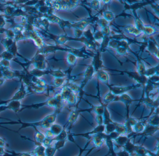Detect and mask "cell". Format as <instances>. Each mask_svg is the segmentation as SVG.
<instances>
[{"label": "cell", "mask_w": 159, "mask_h": 156, "mask_svg": "<svg viewBox=\"0 0 159 156\" xmlns=\"http://www.w3.org/2000/svg\"><path fill=\"white\" fill-rule=\"evenodd\" d=\"M159 129V127H155L148 124L146 125L144 130L141 133L137 134V135L141 136H152L158 131Z\"/></svg>", "instance_id": "obj_6"}, {"label": "cell", "mask_w": 159, "mask_h": 156, "mask_svg": "<svg viewBox=\"0 0 159 156\" xmlns=\"http://www.w3.org/2000/svg\"><path fill=\"white\" fill-rule=\"evenodd\" d=\"M115 126V131L120 135H126L127 134V129L125 124L114 122Z\"/></svg>", "instance_id": "obj_11"}, {"label": "cell", "mask_w": 159, "mask_h": 156, "mask_svg": "<svg viewBox=\"0 0 159 156\" xmlns=\"http://www.w3.org/2000/svg\"><path fill=\"white\" fill-rule=\"evenodd\" d=\"M116 96L114 95L111 91H110L104 97L103 100L105 105L108 104L110 102L113 101H115Z\"/></svg>", "instance_id": "obj_14"}, {"label": "cell", "mask_w": 159, "mask_h": 156, "mask_svg": "<svg viewBox=\"0 0 159 156\" xmlns=\"http://www.w3.org/2000/svg\"><path fill=\"white\" fill-rule=\"evenodd\" d=\"M131 155L126 151L123 150L118 153H116V156H130Z\"/></svg>", "instance_id": "obj_19"}, {"label": "cell", "mask_w": 159, "mask_h": 156, "mask_svg": "<svg viewBox=\"0 0 159 156\" xmlns=\"http://www.w3.org/2000/svg\"><path fill=\"white\" fill-rule=\"evenodd\" d=\"M104 132V125H98L97 126L95 127L92 130L89 132H86L84 133L80 134H72V136H84L85 138H87L88 140L91 139L90 138L92 136L95 135L97 134L101 133Z\"/></svg>", "instance_id": "obj_2"}, {"label": "cell", "mask_w": 159, "mask_h": 156, "mask_svg": "<svg viewBox=\"0 0 159 156\" xmlns=\"http://www.w3.org/2000/svg\"><path fill=\"white\" fill-rule=\"evenodd\" d=\"M148 124L155 127H159V116L158 110L154 114H152L148 119Z\"/></svg>", "instance_id": "obj_7"}, {"label": "cell", "mask_w": 159, "mask_h": 156, "mask_svg": "<svg viewBox=\"0 0 159 156\" xmlns=\"http://www.w3.org/2000/svg\"><path fill=\"white\" fill-rule=\"evenodd\" d=\"M146 126V124L144 123L142 121H139L136 124L133 126L132 128V130L136 134L141 133L144 130Z\"/></svg>", "instance_id": "obj_9"}, {"label": "cell", "mask_w": 159, "mask_h": 156, "mask_svg": "<svg viewBox=\"0 0 159 156\" xmlns=\"http://www.w3.org/2000/svg\"><path fill=\"white\" fill-rule=\"evenodd\" d=\"M98 78L100 81L108 85L109 80V77L108 73L103 71L98 72Z\"/></svg>", "instance_id": "obj_13"}, {"label": "cell", "mask_w": 159, "mask_h": 156, "mask_svg": "<svg viewBox=\"0 0 159 156\" xmlns=\"http://www.w3.org/2000/svg\"><path fill=\"white\" fill-rule=\"evenodd\" d=\"M80 110H78L76 109L75 110L72 111L70 113L67 124H66V126H69V132H67L68 134L70 133V130L73 126L74 124H75L76 122L79 119V116H80Z\"/></svg>", "instance_id": "obj_3"}, {"label": "cell", "mask_w": 159, "mask_h": 156, "mask_svg": "<svg viewBox=\"0 0 159 156\" xmlns=\"http://www.w3.org/2000/svg\"><path fill=\"white\" fill-rule=\"evenodd\" d=\"M141 84L132 85L128 86H108L110 91L115 96H120L122 94H125L129 90H132V89L139 88L141 86Z\"/></svg>", "instance_id": "obj_1"}, {"label": "cell", "mask_w": 159, "mask_h": 156, "mask_svg": "<svg viewBox=\"0 0 159 156\" xmlns=\"http://www.w3.org/2000/svg\"><path fill=\"white\" fill-rule=\"evenodd\" d=\"M114 131H115V126L114 124V121L104 125V133L107 134H109Z\"/></svg>", "instance_id": "obj_15"}, {"label": "cell", "mask_w": 159, "mask_h": 156, "mask_svg": "<svg viewBox=\"0 0 159 156\" xmlns=\"http://www.w3.org/2000/svg\"><path fill=\"white\" fill-rule=\"evenodd\" d=\"M93 73H94V69H93V68L90 67L87 69L86 70L85 72V74H84V80L82 83L81 86L80 87L81 91L83 90V89L86 86L87 83H88V81L91 79V78H92Z\"/></svg>", "instance_id": "obj_5"}, {"label": "cell", "mask_w": 159, "mask_h": 156, "mask_svg": "<svg viewBox=\"0 0 159 156\" xmlns=\"http://www.w3.org/2000/svg\"><path fill=\"white\" fill-rule=\"evenodd\" d=\"M129 139V138L127 136L125 135H120L118 138H116L114 141L118 145L123 147Z\"/></svg>", "instance_id": "obj_10"}, {"label": "cell", "mask_w": 159, "mask_h": 156, "mask_svg": "<svg viewBox=\"0 0 159 156\" xmlns=\"http://www.w3.org/2000/svg\"><path fill=\"white\" fill-rule=\"evenodd\" d=\"M96 122L98 125H103L104 124V118L103 115H96L95 118Z\"/></svg>", "instance_id": "obj_18"}, {"label": "cell", "mask_w": 159, "mask_h": 156, "mask_svg": "<svg viewBox=\"0 0 159 156\" xmlns=\"http://www.w3.org/2000/svg\"><path fill=\"white\" fill-rule=\"evenodd\" d=\"M90 142H91V140H89V142H88V143H87L86 145V147H85L84 149H82L81 148H80V153H79V155H78L77 156H82V154H83V151L86 150V147H87V146L89 145V144H90Z\"/></svg>", "instance_id": "obj_20"}, {"label": "cell", "mask_w": 159, "mask_h": 156, "mask_svg": "<svg viewBox=\"0 0 159 156\" xmlns=\"http://www.w3.org/2000/svg\"><path fill=\"white\" fill-rule=\"evenodd\" d=\"M105 135L106 134L104 132H103L92 136V140L95 145V148H99L101 146H102L105 141Z\"/></svg>", "instance_id": "obj_4"}, {"label": "cell", "mask_w": 159, "mask_h": 156, "mask_svg": "<svg viewBox=\"0 0 159 156\" xmlns=\"http://www.w3.org/2000/svg\"><path fill=\"white\" fill-rule=\"evenodd\" d=\"M135 146L136 145H134L129 139L126 144H125V145L123 146L122 147H123L124 150L126 151L130 155H131L132 154H133L134 153Z\"/></svg>", "instance_id": "obj_12"}, {"label": "cell", "mask_w": 159, "mask_h": 156, "mask_svg": "<svg viewBox=\"0 0 159 156\" xmlns=\"http://www.w3.org/2000/svg\"><path fill=\"white\" fill-rule=\"evenodd\" d=\"M136 156H151L150 155H135Z\"/></svg>", "instance_id": "obj_21"}, {"label": "cell", "mask_w": 159, "mask_h": 156, "mask_svg": "<svg viewBox=\"0 0 159 156\" xmlns=\"http://www.w3.org/2000/svg\"><path fill=\"white\" fill-rule=\"evenodd\" d=\"M63 129V127H62L61 125L56 124L52 126L51 130L52 133L57 136L62 132Z\"/></svg>", "instance_id": "obj_16"}, {"label": "cell", "mask_w": 159, "mask_h": 156, "mask_svg": "<svg viewBox=\"0 0 159 156\" xmlns=\"http://www.w3.org/2000/svg\"><path fill=\"white\" fill-rule=\"evenodd\" d=\"M67 101L70 105H74L76 102V97L74 92H72L68 98H67Z\"/></svg>", "instance_id": "obj_17"}, {"label": "cell", "mask_w": 159, "mask_h": 156, "mask_svg": "<svg viewBox=\"0 0 159 156\" xmlns=\"http://www.w3.org/2000/svg\"><path fill=\"white\" fill-rule=\"evenodd\" d=\"M103 117L104 118V125H105L114 122L111 118L110 113L107 107V105H104V111Z\"/></svg>", "instance_id": "obj_8"}]
</instances>
